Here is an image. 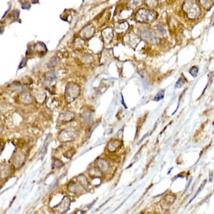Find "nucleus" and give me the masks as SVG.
Instances as JSON below:
<instances>
[{"label":"nucleus","mask_w":214,"mask_h":214,"mask_svg":"<svg viewBox=\"0 0 214 214\" xmlns=\"http://www.w3.org/2000/svg\"><path fill=\"white\" fill-rule=\"evenodd\" d=\"M183 16L189 23H196L200 20L203 14V10L198 0H184L181 5Z\"/></svg>","instance_id":"1"},{"label":"nucleus","mask_w":214,"mask_h":214,"mask_svg":"<svg viewBox=\"0 0 214 214\" xmlns=\"http://www.w3.org/2000/svg\"><path fill=\"white\" fill-rule=\"evenodd\" d=\"M158 14L153 9L140 8L137 10L135 18L141 23H152L157 19Z\"/></svg>","instance_id":"2"},{"label":"nucleus","mask_w":214,"mask_h":214,"mask_svg":"<svg viewBox=\"0 0 214 214\" xmlns=\"http://www.w3.org/2000/svg\"><path fill=\"white\" fill-rule=\"evenodd\" d=\"M80 88L77 84L74 83H69L66 85V89H65V99L67 103H71L75 101L80 95Z\"/></svg>","instance_id":"3"},{"label":"nucleus","mask_w":214,"mask_h":214,"mask_svg":"<svg viewBox=\"0 0 214 214\" xmlns=\"http://www.w3.org/2000/svg\"><path fill=\"white\" fill-rule=\"evenodd\" d=\"M77 133L76 130L72 128H66L61 131L58 136V139L61 142H71L76 138Z\"/></svg>","instance_id":"4"},{"label":"nucleus","mask_w":214,"mask_h":214,"mask_svg":"<svg viewBox=\"0 0 214 214\" xmlns=\"http://www.w3.org/2000/svg\"><path fill=\"white\" fill-rule=\"evenodd\" d=\"M140 36L143 39H145L147 42L153 43V44H156L157 42L158 39L157 36L155 35L154 32L151 31L149 28H143L140 31Z\"/></svg>","instance_id":"5"},{"label":"nucleus","mask_w":214,"mask_h":214,"mask_svg":"<svg viewBox=\"0 0 214 214\" xmlns=\"http://www.w3.org/2000/svg\"><path fill=\"white\" fill-rule=\"evenodd\" d=\"M25 159H26V156L25 154H23V152L21 151L17 152V153L15 154V156H14L13 160L14 167H16V168H19V167H21L23 163H24Z\"/></svg>","instance_id":"6"},{"label":"nucleus","mask_w":214,"mask_h":214,"mask_svg":"<svg viewBox=\"0 0 214 214\" xmlns=\"http://www.w3.org/2000/svg\"><path fill=\"white\" fill-rule=\"evenodd\" d=\"M97 167H99V169L101 170L103 173L107 174L109 172V171L111 170V166L110 163H108L107 160L104 159H99L97 162Z\"/></svg>","instance_id":"7"},{"label":"nucleus","mask_w":214,"mask_h":214,"mask_svg":"<svg viewBox=\"0 0 214 214\" xmlns=\"http://www.w3.org/2000/svg\"><path fill=\"white\" fill-rule=\"evenodd\" d=\"M19 103L23 104H31L34 102V97L29 93H22L19 96Z\"/></svg>","instance_id":"8"},{"label":"nucleus","mask_w":214,"mask_h":214,"mask_svg":"<svg viewBox=\"0 0 214 214\" xmlns=\"http://www.w3.org/2000/svg\"><path fill=\"white\" fill-rule=\"evenodd\" d=\"M198 2L204 12H209L214 6V0H198Z\"/></svg>","instance_id":"9"},{"label":"nucleus","mask_w":214,"mask_h":214,"mask_svg":"<svg viewBox=\"0 0 214 214\" xmlns=\"http://www.w3.org/2000/svg\"><path fill=\"white\" fill-rule=\"evenodd\" d=\"M75 118V115L71 111H66V112L62 113L59 116H58V120L62 122H68L72 121Z\"/></svg>","instance_id":"10"},{"label":"nucleus","mask_w":214,"mask_h":214,"mask_svg":"<svg viewBox=\"0 0 214 214\" xmlns=\"http://www.w3.org/2000/svg\"><path fill=\"white\" fill-rule=\"evenodd\" d=\"M76 181L83 187V189H86L89 188V182L84 174H80L79 176H77V177H76Z\"/></svg>","instance_id":"11"},{"label":"nucleus","mask_w":214,"mask_h":214,"mask_svg":"<svg viewBox=\"0 0 214 214\" xmlns=\"http://www.w3.org/2000/svg\"><path fill=\"white\" fill-rule=\"evenodd\" d=\"M67 189H68L69 192L72 193H78L80 192V189H81V187L79 184H77V182H75V181H71V182L69 183V185H67Z\"/></svg>","instance_id":"12"},{"label":"nucleus","mask_w":214,"mask_h":214,"mask_svg":"<svg viewBox=\"0 0 214 214\" xmlns=\"http://www.w3.org/2000/svg\"><path fill=\"white\" fill-rule=\"evenodd\" d=\"M88 173H89V177H91L92 178H94V177H101L103 172L99 169L98 167H93L88 171Z\"/></svg>","instance_id":"13"},{"label":"nucleus","mask_w":214,"mask_h":214,"mask_svg":"<svg viewBox=\"0 0 214 214\" xmlns=\"http://www.w3.org/2000/svg\"><path fill=\"white\" fill-rule=\"evenodd\" d=\"M80 34L83 37H86V38H89L93 34V28L90 26H86L82 30Z\"/></svg>","instance_id":"14"},{"label":"nucleus","mask_w":214,"mask_h":214,"mask_svg":"<svg viewBox=\"0 0 214 214\" xmlns=\"http://www.w3.org/2000/svg\"><path fill=\"white\" fill-rule=\"evenodd\" d=\"M34 98L36 99V101H38L39 103L42 104L45 101L46 94H45V93L43 90L38 89V90H36L34 92Z\"/></svg>","instance_id":"15"},{"label":"nucleus","mask_w":214,"mask_h":214,"mask_svg":"<svg viewBox=\"0 0 214 214\" xmlns=\"http://www.w3.org/2000/svg\"><path fill=\"white\" fill-rule=\"evenodd\" d=\"M121 141L119 140H112L107 145V150L110 152H115L120 147Z\"/></svg>","instance_id":"16"},{"label":"nucleus","mask_w":214,"mask_h":214,"mask_svg":"<svg viewBox=\"0 0 214 214\" xmlns=\"http://www.w3.org/2000/svg\"><path fill=\"white\" fill-rule=\"evenodd\" d=\"M102 35H103L104 41L107 44V43L110 42L111 39H112V31H111V28H107V29L104 30L103 32H102Z\"/></svg>","instance_id":"17"},{"label":"nucleus","mask_w":214,"mask_h":214,"mask_svg":"<svg viewBox=\"0 0 214 214\" xmlns=\"http://www.w3.org/2000/svg\"><path fill=\"white\" fill-rule=\"evenodd\" d=\"M175 198H176V197H175V195H174L167 194V195H166L165 196H164V198H163V200L164 201V202L166 203V205L168 206H170V205L172 204V203L174 202Z\"/></svg>","instance_id":"18"},{"label":"nucleus","mask_w":214,"mask_h":214,"mask_svg":"<svg viewBox=\"0 0 214 214\" xmlns=\"http://www.w3.org/2000/svg\"><path fill=\"white\" fill-rule=\"evenodd\" d=\"M144 2L148 8L150 9H154V8L157 7L158 4V0H144Z\"/></svg>","instance_id":"19"},{"label":"nucleus","mask_w":214,"mask_h":214,"mask_svg":"<svg viewBox=\"0 0 214 214\" xmlns=\"http://www.w3.org/2000/svg\"><path fill=\"white\" fill-rule=\"evenodd\" d=\"M81 118L84 121V122L87 123L89 122V120L91 119V114H90V111H86L82 113Z\"/></svg>","instance_id":"20"},{"label":"nucleus","mask_w":214,"mask_h":214,"mask_svg":"<svg viewBox=\"0 0 214 214\" xmlns=\"http://www.w3.org/2000/svg\"><path fill=\"white\" fill-rule=\"evenodd\" d=\"M58 62H59V59H58V58H56V57H54V58H51V59L49 61L48 63V67H49V68H53L54 66H58Z\"/></svg>","instance_id":"21"},{"label":"nucleus","mask_w":214,"mask_h":214,"mask_svg":"<svg viewBox=\"0 0 214 214\" xmlns=\"http://www.w3.org/2000/svg\"><path fill=\"white\" fill-rule=\"evenodd\" d=\"M11 89L13 91H15V92H21L24 89L23 87H22V85L17 84V83H16V84H12Z\"/></svg>","instance_id":"22"},{"label":"nucleus","mask_w":214,"mask_h":214,"mask_svg":"<svg viewBox=\"0 0 214 214\" xmlns=\"http://www.w3.org/2000/svg\"><path fill=\"white\" fill-rule=\"evenodd\" d=\"M155 29H156V31H157L158 34H160L164 35L166 34V30L163 25L157 24V25L155 26Z\"/></svg>","instance_id":"23"},{"label":"nucleus","mask_w":214,"mask_h":214,"mask_svg":"<svg viewBox=\"0 0 214 214\" xmlns=\"http://www.w3.org/2000/svg\"><path fill=\"white\" fill-rule=\"evenodd\" d=\"M198 72V66H193L189 69V73L192 75V76H196Z\"/></svg>","instance_id":"24"},{"label":"nucleus","mask_w":214,"mask_h":214,"mask_svg":"<svg viewBox=\"0 0 214 214\" xmlns=\"http://www.w3.org/2000/svg\"><path fill=\"white\" fill-rule=\"evenodd\" d=\"M64 165V163H62L61 160H54V163H53V167L54 169H58V168H60L61 167Z\"/></svg>","instance_id":"25"},{"label":"nucleus","mask_w":214,"mask_h":214,"mask_svg":"<svg viewBox=\"0 0 214 214\" xmlns=\"http://www.w3.org/2000/svg\"><path fill=\"white\" fill-rule=\"evenodd\" d=\"M184 84H185V80H184L183 77H180L176 83V84H175V88H181L184 85Z\"/></svg>","instance_id":"26"},{"label":"nucleus","mask_w":214,"mask_h":214,"mask_svg":"<svg viewBox=\"0 0 214 214\" xmlns=\"http://www.w3.org/2000/svg\"><path fill=\"white\" fill-rule=\"evenodd\" d=\"M55 73H54V71H50V72H48L47 73H45V77L47 79H49V80H52V79H54L55 78Z\"/></svg>","instance_id":"27"},{"label":"nucleus","mask_w":214,"mask_h":214,"mask_svg":"<svg viewBox=\"0 0 214 214\" xmlns=\"http://www.w3.org/2000/svg\"><path fill=\"white\" fill-rule=\"evenodd\" d=\"M163 96H164V91H163V90L158 92L157 94L155 96V101H160V100H161L163 97Z\"/></svg>","instance_id":"28"},{"label":"nucleus","mask_w":214,"mask_h":214,"mask_svg":"<svg viewBox=\"0 0 214 214\" xmlns=\"http://www.w3.org/2000/svg\"><path fill=\"white\" fill-rule=\"evenodd\" d=\"M71 150H68V151H67L66 153V154H65V155H66V157H72V156H73V154H75V150H73L72 152H71Z\"/></svg>","instance_id":"29"}]
</instances>
